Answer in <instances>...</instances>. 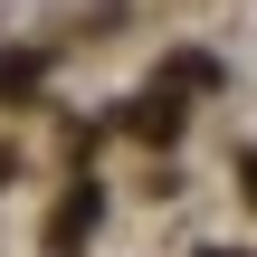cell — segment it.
I'll return each mask as SVG.
<instances>
[{
	"instance_id": "cell-3",
	"label": "cell",
	"mask_w": 257,
	"mask_h": 257,
	"mask_svg": "<svg viewBox=\"0 0 257 257\" xmlns=\"http://www.w3.org/2000/svg\"><path fill=\"white\" fill-rule=\"evenodd\" d=\"M29 76H38V57H0V95H19Z\"/></svg>"
},
{
	"instance_id": "cell-2",
	"label": "cell",
	"mask_w": 257,
	"mask_h": 257,
	"mask_svg": "<svg viewBox=\"0 0 257 257\" xmlns=\"http://www.w3.org/2000/svg\"><path fill=\"white\" fill-rule=\"evenodd\" d=\"M124 124H134L143 143H172V134H181V105H172V95H134V105H124Z\"/></svg>"
},
{
	"instance_id": "cell-1",
	"label": "cell",
	"mask_w": 257,
	"mask_h": 257,
	"mask_svg": "<svg viewBox=\"0 0 257 257\" xmlns=\"http://www.w3.org/2000/svg\"><path fill=\"white\" fill-rule=\"evenodd\" d=\"M95 219H105V200H95V181H76V191H67V210L48 219V257H76L86 238H95Z\"/></svg>"
},
{
	"instance_id": "cell-5",
	"label": "cell",
	"mask_w": 257,
	"mask_h": 257,
	"mask_svg": "<svg viewBox=\"0 0 257 257\" xmlns=\"http://www.w3.org/2000/svg\"><path fill=\"white\" fill-rule=\"evenodd\" d=\"M210 257H229V248H210Z\"/></svg>"
},
{
	"instance_id": "cell-4",
	"label": "cell",
	"mask_w": 257,
	"mask_h": 257,
	"mask_svg": "<svg viewBox=\"0 0 257 257\" xmlns=\"http://www.w3.org/2000/svg\"><path fill=\"white\" fill-rule=\"evenodd\" d=\"M248 200H257V162H248Z\"/></svg>"
}]
</instances>
